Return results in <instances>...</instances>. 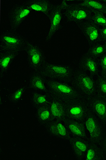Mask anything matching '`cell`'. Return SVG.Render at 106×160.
Instances as JSON below:
<instances>
[{
    "label": "cell",
    "mask_w": 106,
    "mask_h": 160,
    "mask_svg": "<svg viewBox=\"0 0 106 160\" xmlns=\"http://www.w3.org/2000/svg\"><path fill=\"white\" fill-rule=\"evenodd\" d=\"M101 74L106 76V53L99 59Z\"/></svg>",
    "instance_id": "29"
},
{
    "label": "cell",
    "mask_w": 106,
    "mask_h": 160,
    "mask_svg": "<svg viewBox=\"0 0 106 160\" xmlns=\"http://www.w3.org/2000/svg\"><path fill=\"white\" fill-rule=\"evenodd\" d=\"M46 82L48 93L65 102L82 97L71 83L46 78Z\"/></svg>",
    "instance_id": "3"
},
{
    "label": "cell",
    "mask_w": 106,
    "mask_h": 160,
    "mask_svg": "<svg viewBox=\"0 0 106 160\" xmlns=\"http://www.w3.org/2000/svg\"><path fill=\"white\" fill-rule=\"evenodd\" d=\"M87 101L90 110L106 126V98L97 94Z\"/></svg>",
    "instance_id": "14"
},
{
    "label": "cell",
    "mask_w": 106,
    "mask_h": 160,
    "mask_svg": "<svg viewBox=\"0 0 106 160\" xmlns=\"http://www.w3.org/2000/svg\"><path fill=\"white\" fill-rule=\"evenodd\" d=\"M63 122L71 137L83 138H89L84 121L67 119Z\"/></svg>",
    "instance_id": "17"
},
{
    "label": "cell",
    "mask_w": 106,
    "mask_h": 160,
    "mask_svg": "<svg viewBox=\"0 0 106 160\" xmlns=\"http://www.w3.org/2000/svg\"><path fill=\"white\" fill-rule=\"evenodd\" d=\"M86 53L93 57L99 60L106 53L105 46L103 42L89 46Z\"/></svg>",
    "instance_id": "25"
},
{
    "label": "cell",
    "mask_w": 106,
    "mask_h": 160,
    "mask_svg": "<svg viewBox=\"0 0 106 160\" xmlns=\"http://www.w3.org/2000/svg\"><path fill=\"white\" fill-rule=\"evenodd\" d=\"M92 21L100 28L106 27V15L95 13L93 14Z\"/></svg>",
    "instance_id": "28"
},
{
    "label": "cell",
    "mask_w": 106,
    "mask_h": 160,
    "mask_svg": "<svg viewBox=\"0 0 106 160\" xmlns=\"http://www.w3.org/2000/svg\"><path fill=\"white\" fill-rule=\"evenodd\" d=\"M69 142L75 158L78 160H84L90 143L89 138L71 137Z\"/></svg>",
    "instance_id": "16"
},
{
    "label": "cell",
    "mask_w": 106,
    "mask_h": 160,
    "mask_svg": "<svg viewBox=\"0 0 106 160\" xmlns=\"http://www.w3.org/2000/svg\"><path fill=\"white\" fill-rule=\"evenodd\" d=\"M94 13L106 15V0H85L82 2Z\"/></svg>",
    "instance_id": "24"
},
{
    "label": "cell",
    "mask_w": 106,
    "mask_h": 160,
    "mask_svg": "<svg viewBox=\"0 0 106 160\" xmlns=\"http://www.w3.org/2000/svg\"><path fill=\"white\" fill-rule=\"evenodd\" d=\"M28 66L32 71H40L46 62L44 51L38 44L28 41L25 49Z\"/></svg>",
    "instance_id": "7"
},
{
    "label": "cell",
    "mask_w": 106,
    "mask_h": 160,
    "mask_svg": "<svg viewBox=\"0 0 106 160\" xmlns=\"http://www.w3.org/2000/svg\"><path fill=\"white\" fill-rule=\"evenodd\" d=\"M32 10L23 2L16 3L12 7L7 14L11 29L17 31L22 23L29 16Z\"/></svg>",
    "instance_id": "9"
},
{
    "label": "cell",
    "mask_w": 106,
    "mask_h": 160,
    "mask_svg": "<svg viewBox=\"0 0 106 160\" xmlns=\"http://www.w3.org/2000/svg\"><path fill=\"white\" fill-rule=\"evenodd\" d=\"M23 2L32 10L42 13L48 18L55 5L49 0H26Z\"/></svg>",
    "instance_id": "19"
},
{
    "label": "cell",
    "mask_w": 106,
    "mask_h": 160,
    "mask_svg": "<svg viewBox=\"0 0 106 160\" xmlns=\"http://www.w3.org/2000/svg\"><path fill=\"white\" fill-rule=\"evenodd\" d=\"M36 118L38 123L44 127L53 120L48 104L36 109Z\"/></svg>",
    "instance_id": "22"
},
{
    "label": "cell",
    "mask_w": 106,
    "mask_h": 160,
    "mask_svg": "<svg viewBox=\"0 0 106 160\" xmlns=\"http://www.w3.org/2000/svg\"><path fill=\"white\" fill-rule=\"evenodd\" d=\"M27 88L26 84L22 85L15 89L9 96L8 99L10 103L14 105L17 104L22 99Z\"/></svg>",
    "instance_id": "26"
},
{
    "label": "cell",
    "mask_w": 106,
    "mask_h": 160,
    "mask_svg": "<svg viewBox=\"0 0 106 160\" xmlns=\"http://www.w3.org/2000/svg\"><path fill=\"white\" fill-rule=\"evenodd\" d=\"M44 128L46 133L52 137L68 142L71 140V134L62 121L53 120Z\"/></svg>",
    "instance_id": "12"
},
{
    "label": "cell",
    "mask_w": 106,
    "mask_h": 160,
    "mask_svg": "<svg viewBox=\"0 0 106 160\" xmlns=\"http://www.w3.org/2000/svg\"><path fill=\"white\" fill-rule=\"evenodd\" d=\"M97 94L106 98V76L100 74L96 78Z\"/></svg>",
    "instance_id": "27"
},
{
    "label": "cell",
    "mask_w": 106,
    "mask_h": 160,
    "mask_svg": "<svg viewBox=\"0 0 106 160\" xmlns=\"http://www.w3.org/2000/svg\"><path fill=\"white\" fill-rule=\"evenodd\" d=\"M103 153H104L106 159V135L99 143Z\"/></svg>",
    "instance_id": "30"
},
{
    "label": "cell",
    "mask_w": 106,
    "mask_h": 160,
    "mask_svg": "<svg viewBox=\"0 0 106 160\" xmlns=\"http://www.w3.org/2000/svg\"><path fill=\"white\" fill-rule=\"evenodd\" d=\"M88 43V46L102 42L100 37V28L91 20L77 25Z\"/></svg>",
    "instance_id": "13"
},
{
    "label": "cell",
    "mask_w": 106,
    "mask_h": 160,
    "mask_svg": "<svg viewBox=\"0 0 106 160\" xmlns=\"http://www.w3.org/2000/svg\"><path fill=\"white\" fill-rule=\"evenodd\" d=\"M67 5L65 1L55 4L53 11L48 18L50 20V25L45 38V41L46 42H51L57 32L61 29L63 12Z\"/></svg>",
    "instance_id": "10"
},
{
    "label": "cell",
    "mask_w": 106,
    "mask_h": 160,
    "mask_svg": "<svg viewBox=\"0 0 106 160\" xmlns=\"http://www.w3.org/2000/svg\"><path fill=\"white\" fill-rule=\"evenodd\" d=\"M46 78L40 71H32L27 84V88L34 90L48 93Z\"/></svg>",
    "instance_id": "18"
},
{
    "label": "cell",
    "mask_w": 106,
    "mask_h": 160,
    "mask_svg": "<svg viewBox=\"0 0 106 160\" xmlns=\"http://www.w3.org/2000/svg\"><path fill=\"white\" fill-rule=\"evenodd\" d=\"M103 43H104V45H105V47H106V41H105V42H103Z\"/></svg>",
    "instance_id": "32"
},
{
    "label": "cell",
    "mask_w": 106,
    "mask_h": 160,
    "mask_svg": "<svg viewBox=\"0 0 106 160\" xmlns=\"http://www.w3.org/2000/svg\"><path fill=\"white\" fill-rule=\"evenodd\" d=\"M71 84L81 96L87 100L97 94L96 79L77 67Z\"/></svg>",
    "instance_id": "2"
},
{
    "label": "cell",
    "mask_w": 106,
    "mask_h": 160,
    "mask_svg": "<svg viewBox=\"0 0 106 160\" xmlns=\"http://www.w3.org/2000/svg\"><path fill=\"white\" fill-rule=\"evenodd\" d=\"M89 110L87 100L83 97L66 102V119L84 121Z\"/></svg>",
    "instance_id": "8"
},
{
    "label": "cell",
    "mask_w": 106,
    "mask_h": 160,
    "mask_svg": "<svg viewBox=\"0 0 106 160\" xmlns=\"http://www.w3.org/2000/svg\"><path fill=\"white\" fill-rule=\"evenodd\" d=\"M50 96L48 105L53 120L63 122L67 118L66 102L50 95Z\"/></svg>",
    "instance_id": "15"
},
{
    "label": "cell",
    "mask_w": 106,
    "mask_h": 160,
    "mask_svg": "<svg viewBox=\"0 0 106 160\" xmlns=\"http://www.w3.org/2000/svg\"><path fill=\"white\" fill-rule=\"evenodd\" d=\"M76 62L77 68L88 73L96 78L101 74L99 59L85 53Z\"/></svg>",
    "instance_id": "11"
},
{
    "label": "cell",
    "mask_w": 106,
    "mask_h": 160,
    "mask_svg": "<svg viewBox=\"0 0 106 160\" xmlns=\"http://www.w3.org/2000/svg\"><path fill=\"white\" fill-rule=\"evenodd\" d=\"M76 69L75 61L67 64H56L46 62L40 71L46 79L71 83Z\"/></svg>",
    "instance_id": "1"
},
{
    "label": "cell",
    "mask_w": 106,
    "mask_h": 160,
    "mask_svg": "<svg viewBox=\"0 0 106 160\" xmlns=\"http://www.w3.org/2000/svg\"><path fill=\"white\" fill-rule=\"evenodd\" d=\"M50 98L48 93L33 90L30 95V101L32 107L36 109L42 106L48 104Z\"/></svg>",
    "instance_id": "23"
},
{
    "label": "cell",
    "mask_w": 106,
    "mask_h": 160,
    "mask_svg": "<svg viewBox=\"0 0 106 160\" xmlns=\"http://www.w3.org/2000/svg\"><path fill=\"white\" fill-rule=\"evenodd\" d=\"M20 52L15 51L1 52L0 55V77L2 78L11 68L15 59Z\"/></svg>",
    "instance_id": "20"
},
{
    "label": "cell",
    "mask_w": 106,
    "mask_h": 160,
    "mask_svg": "<svg viewBox=\"0 0 106 160\" xmlns=\"http://www.w3.org/2000/svg\"><path fill=\"white\" fill-rule=\"evenodd\" d=\"M94 13L82 3L68 4L63 12L67 21L77 25L91 20Z\"/></svg>",
    "instance_id": "5"
},
{
    "label": "cell",
    "mask_w": 106,
    "mask_h": 160,
    "mask_svg": "<svg viewBox=\"0 0 106 160\" xmlns=\"http://www.w3.org/2000/svg\"><path fill=\"white\" fill-rule=\"evenodd\" d=\"M28 41L16 30L10 29L2 32L0 35V50L15 51H24Z\"/></svg>",
    "instance_id": "4"
},
{
    "label": "cell",
    "mask_w": 106,
    "mask_h": 160,
    "mask_svg": "<svg viewBox=\"0 0 106 160\" xmlns=\"http://www.w3.org/2000/svg\"><path fill=\"white\" fill-rule=\"evenodd\" d=\"M84 122L90 141L99 144L106 135V126L90 109Z\"/></svg>",
    "instance_id": "6"
},
{
    "label": "cell",
    "mask_w": 106,
    "mask_h": 160,
    "mask_svg": "<svg viewBox=\"0 0 106 160\" xmlns=\"http://www.w3.org/2000/svg\"><path fill=\"white\" fill-rule=\"evenodd\" d=\"M84 160H106L99 144L90 141V143Z\"/></svg>",
    "instance_id": "21"
},
{
    "label": "cell",
    "mask_w": 106,
    "mask_h": 160,
    "mask_svg": "<svg viewBox=\"0 0 106 160\" xmlns=\"http://www.w3.org/2000/svg\"><path fill=\"white\" fill-rule=\"evenodd\" d=\"M100 37L102 42L106 41V27L100 28Z\"/></svg>",
    "instance_id": "31"
}]
</instances>
